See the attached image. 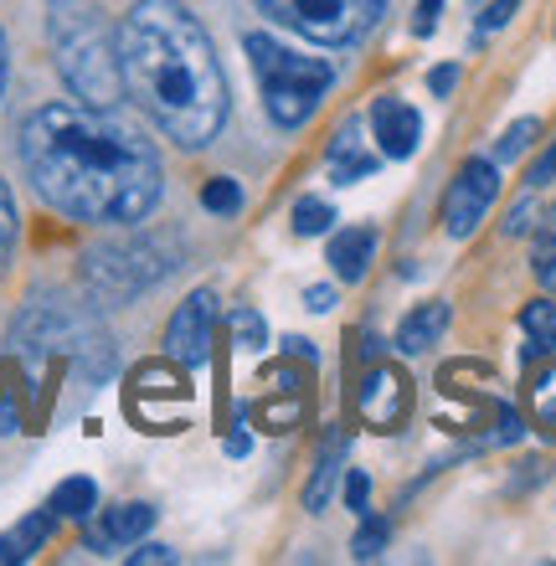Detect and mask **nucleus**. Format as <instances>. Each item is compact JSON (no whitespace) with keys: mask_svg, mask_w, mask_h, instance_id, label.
I'll list each match as a JSON object with an SVG mask.
<instances>
[{"mask_svg":"<svg viewBox=\"0 0 556 566\" xmlns=\"http://www.w3.org/2000/svg\"><path fill=\"white\" fill-rule=\"evenodd\" d=\"M15 155H21L31 191L73 222L135 227L166 196V170H160L155 145L114 108H36L21 124Z\"/></svg>","mask_w":556,"mask_h":566,"instance_id":"f257e3e1","label":"nucleus"},{"mask_svg":"<svg viewBox=\"0 0 556 566\" xmlns=\"http://www.w3.org/2000/svg\"><path fill=\"white\" fill-rule=\"evenodd\" d=\"M124 93L181 149H207L227 124L217 46L181 0H139L119 21Z\"/></svg>","mask_w":556,"mask_h":566,"instance_id":"f03ea898","label":"nucleus"},{"mask_svg":"<svg viewBox=\"0 0 556 566\" xmlns=\"http://www.w3.org/2000/svg\"><path fill=\"white\" fill-rule=\"evenodd\" d=\"M46 36L57 57L62 83L88 108H119L124 67H119V31L93 0H52L46 6Z\"/></svg>","mask_w":556,"mask_h":566,"instance_id":"7ed1b4c3","label":"nucleus"},{"mask_svg":"<svg viewBox=\"0 0 556 566\" xmlns=\"http://www.w3.org/2000/svg\"><path fill=\"white\" fill-rule=\"evenodd\" d=\"M248 62L258 73V88H263V108L279 129H300V124L315 119L319 98L331 93L335 67L325 57H304L294 46L273 42L269 31H248Z\"/></svg>","mask_w":556,"mask_h":566,"instance_id":"20e7f679","label":"nucleus"},{"mask_svg":"<svg viewBox=\"0 0 556 566\" xmlns=\"http://www.w3.org/2000/svg\"><path fill=\"white\" fill-rule=\"evenodd\" d=\"M181 269V248L170 238H119V242H104L83 258V283L88 294L108 310H119L129 298H139L145 289H155L160 279Z\"/></svg>","mask_w":556,"mask_h":566,"instance_id":"39448f33","label":"nucleus"},{"mask_svg":"<svg viewBox=\"0 0 556 566\" xmlns=\"http://www.w3.org/2000/svg\"><path fill=\"white\" fill-rule=\"evenodd\" d=\"M279 27L300 31L310 42L346 46L361 42L366 31L381 21V0H258Z\"/></svg>","mask_w":556,"mask_h":566,"instance_id":"423d86ee","label":"nucleus"},{"mask_svg":"<svg viewBox=\"0 0 556 566\" xmlns=\"http://www.w3.org/2000/svg\"><path fill=\"white\" fill-rule=\"evenodd\" d=\"M500 196V165L474 155V160L459 165V176L449 180V191H443V232L453 242H464L480 232V222L490 217Z\"/></svg>","mask_w":556,"mask_h":566,"instance_id":"0eeeda50","label":"nucleus"},{"mask_svg":"<svg viewBox=\"0 0 556 566\" xmlns=\"http://www.w3.org/2000/svg\"><path fill=\"white\" fill-rule=\"evenodd\" d=\"M211 325H217V294L211 289H196L181 310L170 314L166 325V356L186 371H201L211 360Z\"/></svg>","mask_w":556,"mask_h":566,"instance_id":"6e6552de","label":"nucleus"},{"mask_svg":"<svg viewBox=\"0 0 556 566\" xmlns=\"http://www.w3.org/2000/svg\"><path fill=\"white\" fill-rule=\"evenodd\" d=\"M407 407H412V387H407V376L397 366H371L356 391V412L366 418V428L376 432H391L397 422L407 418Z\"/></svg>","mask_w":556,"mask_h":566,"instance_id":"1a4fd4ad","label":"nucleus"},{"mask_svg":"<svg viewBox=\"0 0 556 566\" xmlns=\"http://www.w3.org/2000/svg\"><path fill=\"white\" fill-rule=\"evenodd\" d=\"M371 129H376V145L387 160H412L422 145V114L402 98H376L371 104Z\"/></svg>","mask_w":556,"mask_h":566,"instance_id":"9d476101","label":"nucleus"},{"mask_svg":"<svg viewBox=\"0 0 556 566\" xmlns=\"http://www.w3.org/2000/svg\"><path fill=\"white\" fill-rule=\"evenodd\" d=\"M346 459H350V432H346V428H331V432H325V438H319L315 474H310V484H304V510H310V515H319V510L331 505L335 479H340V469H346Z\"/></svg>","mask_w":556,"mask_h":566,"instance_id":"9b49d317","label":"nucleus"},{"mask_svg":"<svg viewBox=\"0 0 556 566\" xmlns=\"http://www.w3.org/2000/svg\"><path fill=\"white\" fill-rule=\"evenodd\" d=\"M150 525H155V505H145V500H135V505H114V510H104V521L93 525L88 546H93V552L135 546V541L150 536Z\"/></svg>","mask_w":556,"mask_h":566,"instance_id":"f8f14e48","label":"nucleus"},{"mask_svg":"<svg viewBox=\"0 0 556 566\" xmlns=\"http://www.w3.org/2000/svg\"><path fill=\"white\" fill-rule=\"evenodd\" d=\"M371 258H376V227H346L325 248V263H331V273L340 283H361L366 269H371Z\"/></svg>","mask_w":556,"mask_h":566,"instance_id":"ddd939ff","label":"nucleus"},{"mask_svg":"<svg viewBox=\"0 0 556 566\" xmlns=\"http://www.w3.org/2000/svg\"><path fill=\"white\" fill-rule=\"evenodd\" d=\"M449 304L443 298H428V304H418V310L407 314L402 325H397V350L402 356H428L438 340H443V329H449Z\"/></svg>","mask_w":556,"mask_h":566,"instance_id":"4468645a","label":"nucleus"},{"mask_svg":"<svg viewBox=\"0 0 556 566\" xmlns=\"http://www.w3.org/2000/svg\"><path fill=\"white\" fill-rule=\"evenodd\" d=\"M52 525H57V515L52 510H31L27 521H15L6 536H0V562H31V556L46 546V536H52Z\"/></svg>","mask_w":556,"mask_h":566,"instance_id":"2eb2a0df","label":"nucleus"},{"mask_svg":"<svg viewBox=\"0 0 556 566\" xmlns=\"http://www.w3.org/2000/svg\"><path fill=\"white\" fill-rule=\"evenodd\" d=\"M46 510H52L57 521H88L93 510H98V484L83 474L62 479L57 490H52V500H46Z\"/></svg>","mask_w":556,"mask_h":566,"instance_id":"dca6fc26","label":"nucleus"},{"mask_svg":"<svg viewBox=\"0 0 556 566\" xmlns=\"http://www.w3.org/2000/svg\"><path fill=\"white\" fill-rule=\"evenodd\" d=\"M521 329L531 335V345H536L542 356H556V304L552 298H531L526 310H521Z\"/></svg>","mask_w":556,"mask_h":566,"instance_id":"f3484780","label":"nucleus"},{"mask_svg":"<svg viewBox=\"0 0 556 566\" xmlns=\"http://www.w3.org/2000/svg\"><path fill=\"white\" fill-rule=\"evenodd\" d=\"M335 227V207L319 196H300L294 201V238H325Z\"/></svg>","mask_w":556,"mask_h":566,"instance_id":"a211bd4d","label":"nucleus"},{"mask_svg":"<svg viewBox=\"0 0 556 566\" xmlns=\"http://www.w3.org/2000/svg\"><path fill=\"white\" fill-rule=\"evenodd\" d=\"M387 536H391V525L366 510L361 525H356V536H350V556H356V562H376V556L387 552Z\"/></svg>","mask_w":556,"mask_h":566,"instance_id":"6ab92c4d","label":"nucleus"},{"mask_svg":"<svg viewBox=\"0 0 556 566\" xmlns=\"http://www.w3.org/2000/svg\"><path fill=\"white\" fill-rule=\"evenodd\" d=\"M201 207H207L211 217H238L242 211V186L232 176H211L207 186H201Z\"/></svg>","mask_w":556,"mask_h":566,"instance_id":"aec40b11","label":"nucleus"},{"mask_svg":"<svg viewBox=\"0 0 556 566\" xmlns=\"http://www.w3.org/2000/svg\"><path fill=\"white\" fill-rule=\"evenodd\" d=\"M536 135H542V119H515L505 135H500V145H495V165H511V160H521L531 145H536Z\"/></svg>","mask_w":556,"mask_h":566,"instance_id":"412c9836","label":"nucleus"},{"mask_svg":"<svg viewBox=\"0 0 556 566\" xmlns=\"http://www.w3.org/2000/svg\"><path fill=\"white\" fill-rule=\"evenodd\" d=\"M227 329L238 335V345L248 350V356H258V350L269 345V329H263V314L258 310H232L227 314Z\"/></svg>","mask_w":556,"mask_h":566,"instance_id":"4be33fe9","label":"nucleus"},{"mask_svg":"<svg viewBox=\"0 0 556 566\" xmlns=\"http://www.w3.org/2000/svg\"><path fill=\"white\" fill-rule=\"evenodd\" d=\"M521 11V0H474V42H484L490 31H500Z\"/></svg>","mask_w":556,"mask_h":566,"instance_id":"5701e85b","label":"nucleus"},{"mask_svg":"<svg viewBox=\"0 0 556 566\" xmlns=\"http://www.w3.org/2000/svg\"><path fill=\"white\" fill-rule=\"evenodd\" d=\"M371 170H376V155H366V149H346V155H331L335 186H356V180H366Z\"/></svg>","mask_w":556,"mask_h":566,"instance_id":"b1692460","label":"nucleus"},{"mask_svg":"<svg viewBox=\"0 0 556 566\" xmlns=\"http://www.w3.org/2000/svg\"><path fill=\"white\" fill-rule=\"evenodd\" d=\"M15 232H21V222H15V196H11V186L0 180V273L11 269V253H15Z\"/></svg>","mask_w":556,"mask_h":566,"instance_id":"393cba45","label":"nucleus"},{"mask_svg":"<svg viewBox=\"0 0 556 566\" xmlns=\"http://www.w3.org/2000/svg\"><path fill=\"white\" fill-rule=\"evenodd\" d=\"M536 279H542V289L556 298V238L536 242Z\"/></svg>","mask_w":556,"mask_h":566,"instance_id":"a878e982","label":"nucleus"},{"mask_svg":"<svg viewBox=\"0 0 556 566\" xmlns=\"http://www.w3.org/2000/svg\"><path fill=\"white\" fill-rule=\"evenodd\" d=\"M531 211H536V191L526 196V201H515L511 217H505V238H526L531 232Z\"/></svg>","mask_w":556,"mask_h":566,"instance_id":"bb28decb","label":"nucleus"},{"mask_svg":"<svg viewBox=\"0 0 556 566\" xmlns=\"http://www.w3.org/2000/svg\"><path fill=\"white\" fill-rule=\"evenodd\" d=\"M366 500H371V479H366L361 469H350L346 474V505L356 510V515H366Z\"/></svg>","mask_w":556,"mask_h":566,"instance_id":"cd10ccee","label":"nucleus"},{"mask_svg":"<svg viewBox=\"0 0 556 566\" xmlns=\"http://www.w3.org/2000/svg\"><path fill=\"white\" fill-rule=\"evenodd\" d=\"M438 15H443V0H418V11H412V36H433Z\"/></svg>","mask_w":556,"mask_h":566,"instance_id":"c85d7f7f","label":"nucleus"},{"mask_svg":"<svg viewBox=\"0 0 556 566\" xmlns=\"http://www.w3.org/2000/svg\"><path fill=\"white\" fill-rule=\"evenodd\" d=\"M552 180H556V145H546V155H542V160H536V165H531L526 186H531V191H546Z\"/></svg>","mask_w":556,"mask_h":566,"instance_id":"c756f323","label":"nucleus"},{"mask_svg":"<svg viewBox=\"0 0 556 566\" xmlns=\"http://www.w3.org/2000/svg\"><path fill=\"white\" fill-rule=\"evenodd\" d=\"M453 88H459V67H453V62H443V67L428 73V93H433V98H449Z\"/></svg>","mask_w":556,"mask_h":566,"instance_id":"7c9ffc66","label":"nucleus"},{"mask_svg":"<svg viewBox=\"0 0 556 566\" xmlns=\"http://www.w3.org/2000/svg\"><path fill=\"white\" fill-rule=\"evenodd\" d=\"M304 310H310V314H331V310H335V289H331V283H315V289H304Z\"/></svg>","mask_w":556,"mask_h":566,"instance_id":"2f4dec72","label":"nucleus"},{"mask_svg":"<svg viewBox=\"0 0 556 566\" xmlns=\"http://www.w3.org/2000/svg\"><path fill=\"white\" fill-rule=\"evenodd\" d=\"M145 562L170 566L176 562V552H170V546H139V552H129V566H145Z\"/></svg>","mask_w":556,"mask_h":566,"instance_id":"473e14b6","label":"nucleus"},{"mask_svg":"<svg viewBox=\"0 0 556 566\" xmlns=\"http://www.w3.org/2000/svg\"><path fill=\"white\" fill-rule=\"evenodd\" d=\"M248 448H253V438H248V432H227V438H222V453H227V459H242V453H248Z\"/></svg>","mask_w":556,"mask_h":566,"instance_id":"72a5a7b5","label":"nucleus"},{"mask_svg":"<svg viewBox=\"0 0 556 566\" xmlns=\"http://www.w3.org/2000/svg\"><path fill=\"white\" fill-rule=\"evenodd\" d=\"M289 356H300V360H319V350H315V345H310V340H304V335H289Z\"/></svg>","mask_w":556,"mask_h":566,"instance_id":"f704fd0d","label":"nucleus"},{"mask_svg":"<svg viewBox=\"0 0 556 566\" xmlns=\"http://www.w3.org/2000/svg\"><path fill=\"white\" fill-rule=\"evenodd\" d=\"M6 73H11V52H6V31H0V98H6Z\"/></svg>","mask_w":556,"mask_h":566,"instance_id":"c9c22d12","label":"nucleus"},{"mask_svg":"<svg viewBox=\"0 0 556 566\" xmlns=\"http://www.w3.org/2000/svg\"><path fill=\"white\" fill-rule=\"evenodd\" d=\"M552 227H556V207H552Z\"/></svg>","mask_w":556,"mask_h":566,"instance_id":"e433bc0d","label":"nucleus"}]
</instances>
